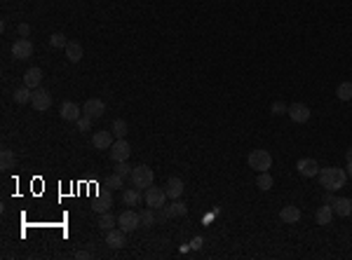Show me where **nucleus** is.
<instances>
[{
  "label": "nucleus",
  "instance_id": "39448f33",
  "mask_svg": "<svg viewBox=\"0 0 352 260\" xmlns=\"http://www.w3.org/2000/svg\"><path fill=\"white\" fill-rule=\"evenodd\" d=\"M296 169H298V173L305 176V178L320 176V164H317V160H312V157H301V160L296 162Z\"/></svg>",
  "mask_w": 352,
  "mask_h": 260
},
{
  "label": "nucleus",
  "instance_id": "4468645a",
  "mask_svg": "<svg viewBox=\"0 0 352 260\" xmlns=\"http://www.w3.org/2000/svg\"><path fill=\"white\" fill-rule=\"evenodd\" d=\"M124 235H127V232H124L122 228H120V230H115V228L106 230V244L111 246V249H122V246L127 244Z\"/></svg>",
  "mask_w": 352,
  "mask_h": 260
},
{
  "label": "nucleus",
  "instance_id": "aec40b11",
  "mask_svg": "<svg viewBox=\"0 0 352 260\" xmlns=\"http://www.w3.org/2000/svg\"><path fill=\"white\" fill-rule=\"evenodd\" d=\"M42 82V71L40 68H28L24 75V85L26 87H31V89H38Z\"/></svg>",
  "mask_w": 352,
  "mask_h": 260
},
{
  "label": "nucleus",
  "instance_id": "20e7f679",
  "mask_svg": "<svg viewBox=\"0 0 352 260\" xmlns=\"http://www.w3.org/2000/svg\"><path fill=\"white\" fill-rule=\"evenodd\" d=\"M129 155H131V148L124 138H117L113 146H111V150H108V157H111L113 162H127Z\"/></svg>",
  "mask_w": 352,
  "mask_h": 260
},
{
  "label": "nucleus",
  "instance_id": "7c9ffc66",
  "mask_svg": "<svg viewBox=\"0 0 352 260\" xmlns=\"http://www.w3.org/2000/svg\"><path fill=\"white\" fill-rule=\"evenodd\" d=\"M49 45H52V47H57V49H66L68 40H66V35H64V33H54V35L49 38Z\"/></svg>",
  "mask_w": 352,
  "mask_h": 260
},
{
  "label": "nucleus",
  "instance_id": "ddd939ff",
  "mask_svg": "<svg viewBox=\"0 0 352 260\" xmlns=\"http://www.w3.org/2000/svg\"><path fill=\"white\" fill-rule=\"evenodd\" d=\"M115 141H113V131H97L94 136H92V146L97 148V150H111V146H113Z\"/></svg>",
  "mask_w": 352,
  "mask_h": 260
},
{
  "label": "nucleus",
  "instance_id": "cd10ccee",
  "mask_svg": "<svg viewBox=\"0 0 352 260\" xmlns=\"http://www.w3.org/2000/svg\"><path fill=\"white\" fill-rule=\"evenodd\" d=\"M336 96L341 101H352V82H341L336 89Z\"/></svg>",
  "mask_w": 352,
  "mask_h": 260
},
{
  "label": "nucleus",
  "instance_id": "412c9836",
  "mask_svg": "<svg viewBox=\"0 0 352 260\" xmlns=\"http://www.w3.org/2000/svg\"><path fill=\"white\" fill-rule=\"evenodd\" d=\"M66 59L71 61V64H78L82 59V45L75 40H68V45H66Z\"/></svg>",
  "mask_w": 352,
  "mask_h": 260
},
{
  "label": "nucleus",
  "instance_id": "f3484780",
  "mask_svg": "<svg viewBox=\"0 0 352 260\" xmlns=\"http://www.w3.org/2000/svg\"><path fill=\"white\" fill-rule=\"evenodd\" d=\"M334 213L341 216V218L352 216V199H348V197H336V199H334Z\"/></svg>",
  "mask_w": 352,
  "mask_h": 260
},
{
  "label": "nucleus",
  "instance_id": "0eeeda50",
  "mask_svg": "<svg viewBox=\"0 0 352 260\" xmlns=\"http://www.w3.org/2000/svg\"><path fill=\"white\" fill-rule=\"evenodd\" d=\"M33 110H38V113H45L49 106H52V96H49L47 89H42V87H38V89H33Z\"/></svg>",
  "mask_w": 352,
  "mask_h": 260
},
{
  "label": "nucleus",
  "instance_id": "58836bf2",
  "mask_svg": "<svg viewBox=\"0 0 352 260\" xmlns=\"http://www.w3.org/2000/svg\"><path fill=\"white\" fill-rule=\"evenodd\" d=\"M348 176L352 178V160H348Z\"/></svg>",
  "mask_w": 352,
  "mask_h": 260
},
{
  "label": "nucleus",
  "instance_id": "4be33fe9",
  "mask_svg": "<svg viewBox=\"0 0 352 260\" xmlns=\"http://www.w3.org/2000/svg\"><path fill=\"white\" fill-rule=\"evenodd\" d=\"M315 220H317V225H329V223L334 220V206H329V204L320 206V209L315 211Z\"/></svg>",
  "mask_w": 352,
  "mask_h": 260
},
{
  "label": "nucleus",
  "instance_id": "f8f14e48",
  "mask_svg": "<svg viewBox=\"0 0 352 260\" xmlns=\"http://www.w3.org/2000/svg\"><path fill=\"white\" fill-rule=\"evenodd\" d=\"M85 115L87 117H92V120H99L101 115L106 113V103L101 101V98H87V103H85Z\"/></svg>",
  "mask_w": 352,
  "mask_h": 260
},
{
  "label": "nucleus",
  "instance_id": "9b49d317",
  "mask_svg": "<svg viewBox=\"0 0 352 260\" xmlns=\"http://www.w3.org/2000/svg\"><path fill=\"white\" fill-rule=\"evenodd\" d=\"M287 113H289V117H291L296 124H303V122L310 120V108L305 106V103H291Z\"/></svg>",
  "mask_w": 352,
  "mask_h": 260
},
{
  "label": "nucleus",
  "instance_id": "f257e3e1",
  "mask_svg": "<svg viewBox=\"0 0 352 260\" xmlns=\"http://www.w3.org/2000/svg\"><path fill=\"white\" fill-rule=\"evenodd\" d=\"M345 180H348V173L338 167H327V169H320V183L324 190H331L336 192L341 187H345Z\"/></svg>",
  "mask_w": 352,
  "mask_h": 260
},
{
  "label": "nucleus",
  "instance_id": "a878e982",
  "mask_svg": "<svg viewBox=\"0 0 352 260\" xmlns=\"http://www.w3.org/2000/svg\"><path fill=\"white\" fill-rule=\"evenodd\" d=\"M14 167V153L7 150V148H2V153H0V169H12Z\"/></svg>",
  "mask_w": 352,
  "mask_h": 260
},
{
  "label": "nucleus",
  "instance_id": "a211bd4d",
  "mask_svg": "<svg viewBox=\"0 0 352 260\" xmlns=\"http://www.w3.org/2000/svg\"><path fill=\"white\" fill-rule=\"evenodd\" d=\"M279 220L287 223V225H296V223L301 220V209H298V206H284V209L279 211Z\"/></svg>",
  "mask_w": 352,
  "mask_h": 260
},
{
  "label": "nucleus",
  "instance_id": "2eb2a0df",
  "mask_svg": "<svg viewBox=\"0 0 352 260\" xmlns=\"http://www.w3.org/2000/svg\"><path fill=\"white\" fill-rule=\"evenodd\" d=\"M61 120H66V122H78L82 115H80V108H78V103H73V101H66L64 106H61Z\"/></svg>",
  "mask_w": 352,
  "mask_h": 260
},
{
  "label": "nucleus",
  "instance_id": "2f4dec72",
  "mask_svg": "<svg viewBox=\"0 0 352 260\" xmlns=\"http://www.w3.org/2000/svg\"><path fill=\"white\" fill-rule=\"evenodd\" d=\"M155 209H150V206H148L146 211H141V225H146V228H150V225H153V223H155Z\"/></svg>",
  "mask_w": 352,
  "mask_h": 260
},
{
  "label": "nucleus",
  "instance_id": "c9c22d12",
  "mask_svg": "<svg viewBox=\"0 0 352 260\" xmlns=\"http://www.w3.org/2000/svg\"><path fill=\"white\" fill-rule=\"evenodd\" d=\"M16 31H19V35H21V38H28V35H31V26H28V24H19V28H16Z\"/></svg>",
  "mask_w": 352,
  "mask_h": 260
},
{
  "label": "nucleus",
  "instance_id": "423d86ee",
  "mask_svg": "<svg viewBox=\"0 0 352 260\" xmlns=\"http://www.w3.org/2000/svg\"><path fill=\"white\" fill-rule=\"evenodd\" d=\"M12 57L19 59V61H26L28 57H33V42L28 38H19L12 45Z\"/></svg>",
  "mask_w": 352,
  "mask_h": 260
},
{
  "label": "nucleus",
  "instance_id": "7ed1b4c3",
  "mask_svg": "<svg viewBox=\"0 0 352 260\" xmlns=\"http://www.w3.org/2000/svg\"><path fill=\"white\" fill-rule=\"evenodd\" d=\"M246 162H249L251 169H256L261 173V171H268L272 167V155L268 150H251L249 157H246Z\"/></svg>",
  "mask_w": 352,
  "mask_h": 260
},
{
  "label": "nucleus",
  "instance_id": "c85d7f7f",
  "mask_svg": "<svg viewBox=\"0 0 352 260\" xmlns=\"http://www.w3.org/2000/svg\"><path fill=\"white\" fill-rule=\"evenodd\" d=\"M108 190H122L124 187V176H120V173H111V176H108Z\"/></svg>",
  "mask_w": 352,
  "mask_h": 260
},
{
  "label": "nucleus",
  "instance_id": "f704fd0d",
  "mask_svg": "<svg viewBox=\"0 0 352 260\" xmlns=\"http://www.w3.org/2000/svg\"><path fill=\"white\" fill-rule=\"evenodd\" d=\"M78 131H90V127H92V117H87V115H82L80 120H78Z\"/></svg>",
  "mask_w": 352,
  "mask_h": 260
},
{
  "label": "nucleus",
  "instance_id": "1a4fd4ad",
  "mask_svg": "<svg viewBox=\"0 0 352 260\" xmlns=\"http://www.w3.org/2000/svg\"><path fill=\"white\" fill-rule=\"evenodd\" d=\"M117 223H120V228H122L124 232H134V230L141 225V213H136V211H122L120 216H117Z\"/></svg>",
  "mask_w": 352,
  "mask_h": 260
},
{
  "label": "nucleus",
  "instance_id": "4c0bfd02",
  "mask_svg": "<svg viewBox=\"0 0 352 260\" xmlns=\"http://www.w3.org/2000/svg\"><path fill=\"white\" fill-rule=\"evenodd\" d=\"M334 199H336V197L331 195V190H327V197H324V204H334Z\"/></svg>",
  "mask_w": 352,
  "mask_h": 260
},
{
  "label": "nucleus",
  "instance_id": "393cba45",
  "mask_svg": "<svg viewBox=\"0 0 352 260\" xmlns=\"http://www.w3.org/2000/svg\"><path fill=\"white\" fill-rule=\"evenodd\" d=\"M272 185H275V178H272L268 171H261L258 178H256V187H258V190H270Z\"/></svg>",
  "mask_w": 352,
  "mask_h": 260
},
{
  "label": "nucleus",
  "instance_id": "dca6fc26",
  "mask_svg": "<svg viewBox=\"0 0 352 260\" xmlns=\"http://www.w3.org/2000/svg\"><path fill=\"white\" fill-rule=\"evenodd\" d=\"M111 206H113V197H111V190H108V192H101V195L94 199V204H92V211L106 213V211H111Z\"/></svg>",
  "mask_w": 352,
  "mask_h": 260
},
{
  "label": "nucleus",
  "instance_id": "bb28decb",
  "mask_svg": "<svg viewBox=\"0 0 352 260\" xmlns=\"http://www.w3.org/2000/svg\"><path fill=\"white\" fill-rule=\"evenodd\" d=\"M115 220H117V218H115V216H113V213H111V211H106V213H99V228H101V230H104V232H106V230H111V228H113V225H115Z\"/></svg>",
  "mask_w": 352,
  "mask_h": 260
},
{
  "label": "nucleus",
  "instance_id": "c756f323",
  "mask_svg": "<svg viewBox=\"0 0 352 260\" xmlns=\"http://www.w3.org/2000/svg\"><path fill=\"white\" fill-rule=\"evenodd\" d=\"M111 131H113V136L124 138V136H127V122L117 117V120H113V127H111Z\"/></svg>",
  "mask_w": 352,
  "mask_h": 260
},
{
  "label": "nucleus",
  "instance_id": "f03ea898",
  "mask_svg": "<svg viewBox=\"0 0 352 260\" xmlns=\"http://www.w3.org/2000/svg\"><path fill=\"white\" fill-rule=\"evenodd\" d=\"M131 185L139 187V190H146V187L153 185V180H155V173H153V169L150 167H146V164H139V167H134V171H131Z\"/></svg>",
  "mask_w": 352,
  "mask_h": 260
},
{
  "label": "nucleus",
  "instance_id": "ea45409f",
  "mask_svg": "<svg viewBox=\"0 0 352 260\" xmlns=\"http://www.w3.org/2000/svg\"><path fill=\"white\" fill-rule=\"evenodd\" d=\"M345 157H348V160H352V148L348 150V155H345Z\"/></svg>",
  "mask_w": 352,
  "mask_h": 260
},
{
  "label": "nucleus",
  "instance_id": "5701e85b",
  "mask_svg": "<svg viewBox=\"0 0 352 260\" xmlns=\"http://www.w3.org/2000/svg\"><path fill=\"white\" fill-rule=\"evenodd\" d=\"M12 98H14V103H19V106H24V103H31L33 98V89L31 87H19V89H14V94H12Z\"/></svg>",
  "mask_w": 352,
  "mask_h": 260
},
{
  "label": "nucleus",
  "instance_id": "6ab92c4d",
  "mask_svg": "<svg viewBox=\"0 0 352 260\" xmlns=\"http://www.w3.org/2000/svg\"><path fill=\"white\" fill-rule=\"evenodd\" d=\"M164 192H167L169 199H179V197L183 195V180L176 178V176L169 178V180H167V185H164Z\"/></svg>",
  "mask_w": 352,
  "mask_h": 260
},
{
  "label": "nucleus",
  "instance_id": "e433bc0d",
  "mask_svg": "<svg viewBox=\"0 0 352 260\" xmlns=\"http://www.w3.org/2000/svg\"><path fill=\"white\" fill-rule=\"evenodd\" d=\"M75 258H78V260H85V258H92V253H90V251H78V253H75Z\"/></svg>",
  "mask_w": 352,
  "mask_h": 260
},
{
  "label": "nucleus",
  "instance_id": "9d476101",
  "mask_svg": "<svg viewBox=\"0 0 352 260\" xmlns=\"http://www.w3.org/2000/svg\"><path fill=\"white\" fill-rule=\"evenodd\" d=\"M188 209L183 206L181 202H172V204H164L160 209V220H169V218H179V216H186Z\"/></svg>",
  "mask_w": 352,
  "mask_h": 260
},
{
  "label": "nucleus",
  "instance_id": "b1692460",
  "mask_svg": "<svg viewBox=\"0 0 352 260\" xmlns=\"http://www.w3.org/2000/svg\"><path fill=\"white\" fill-rule=\"evenodd\" d=\"M141 199H143V197H141L139 187H127V190L122 192V202L127 204V206H136Z\"/></svg>",
  "mask_w": 352,
  "mask_h": 260
},
{
  "label": "nucleus",
  "instance_id": "473e14b6",
  "mask_svg": "<svg viewBox=\"0 0 352 260\" xmlns=\"http://www.w3.org/2000/svg\"><path fill=\"white\" fill-rule=\"evenodd\" d=\"M131 171H134V167H129V162H115V173H120V176H131Z\"/></svg>",
  "mask_w": 352,
  "mask_h": 260
},
{
  "label": "nucleus",
  "instance_id": "6e6552de",
  "mask_svg": "<svg viewBox=\"0 0 352 260\" xmlns=\"http://www.w3.org/2000/svg\"><path fill=\"white\" fill-rule=\"evenodd\" d=\"M164 202H167V192L160 190V187H146V206L150 209H162Z\"/></svg>",
  "mask_w": 352,
  "mask_h": 260
},
{
  "label": "nucleus",
  "instance_id": "72a5a7b5",
  "mask_svg": "<svg viewBox=\"0 0 352 260\" xmlns=\"http://www.w3.org/2000/svg\"><path fill=\"white\" fill-rule=\"evenodd\" d=\"M270 110H272V115H284L289 110V106L284 103V101H275V103L270 106Z\"/></svg>",
  "mask_w": 352,
  "mask_h": 260
}]
</instances>
